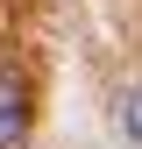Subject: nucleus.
Returning a JSON list of instances; mask_svg holds the SVG:
<instances>
[{
	"mask_svg": "<svg viewBox=\"0 0 142 149\" xmlns=\"http://www.w3.org/2000/svg\"><path fill=\"white\" fill-rule=\"evenodd\" d=\"M22 135H29V78L0 71V149H14Z\"/></svg>",
	"mask_w": 142,
	"mask_h": 149,
	"instance_id": "nucleus-1",
	"label": "nucleus"
},
{
	"mask_svg": "<svg viewBox=\"0 0 142 149\" xmlns=\"http://www.w3.org/2000/svg\"><path fill=\"white\" fill-rule=\"evenodd\" d=\"M114 128H121L135 149H142V78H128V85L114 92Z\"/></svg>",
	"mask_w": 142,
	"mask_h": 149,
	"instance_id": "nucleus-2",
	"label": "nucleus"
}]
</instances>
